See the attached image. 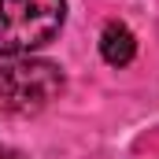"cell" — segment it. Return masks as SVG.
Returning <instances> with one entry per match:
<instances>
[{"label":"cell","instance_id":"1","mask_svg":"<svg viewBox=\"0 0 159 159\" xmlns=\"http://www.w3.org/2000/svg\"><path fill=\"white\" fill-rule=\"evenodd\" d=\"M67 22V0H0V59H22L52 44Z\"/></svg>","mask_w":159,"mask_h":159},{"label":"cell","instance_id":"2","mask_svg":"<svg viewBox=\"0 0 159 159\" xmlns=\"http://www.w3.org/2000/svg\"><path fill=\"white\" fill-rule=\"evenodd\" d=\"M63 67L52 59H7L0 63V115H37L63 93Z\"/></svg>","mask_w":159,"mask_h":159},{"label":"cell","instance_id":"3","mask_svg":"<svg viewBox=\"0 0 159 159\" xmlns=\"http://www.w3.org/2000/svg\"><path fill=\"white\" fill-rule=\"evenodd\" d=\"M100 56H104V63H111V67L133 63V56H137V37H133V30H129L126 22H107L104 34H100Z\"/></svg>","mask_w":159,"mask_h":159},{"label":"cell","instance_id":"4","mask_svg":"<svg viewBox=\"0 0 159 159\" xmlns=\"http://www.w3.org/2000/svg\"><path fill=\"white\" fill-rule=\"evenodd\" d=\"M0 159H26V156L15 152V148H7V144H0Z\"/></svg>","mask_w":159,"mask_h":159}]
</instances>
